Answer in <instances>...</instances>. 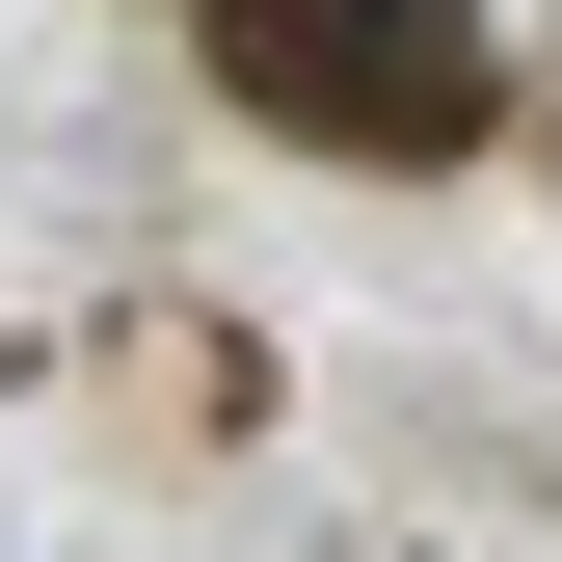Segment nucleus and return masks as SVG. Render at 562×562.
<instances>
[{
  "mask_svg": "<svg viewBox=\"0 0 562 562\" xmlns=\"http://www.w3.org/2000/svg\"><path fill=\"white\" fill-rule=\"evenodd\" d=\"M215 81L322 161H456L509 108V54H482V0H215Z\"/></svg>",
  "mask_w": 562,
  "mask_h": 562,
  "instance_id": "obj_1",
  "label": "nucleus"
}]
</instances>
